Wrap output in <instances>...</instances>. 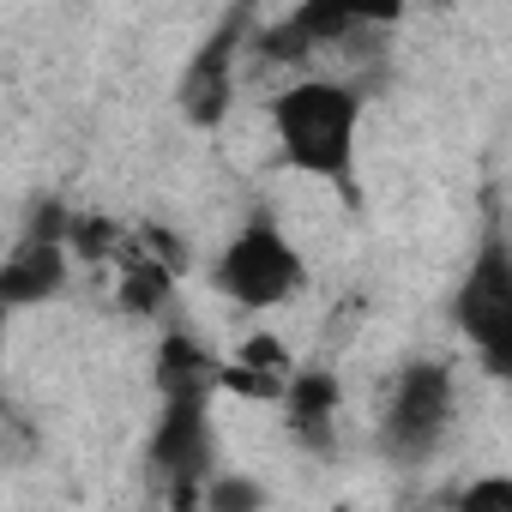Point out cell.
Listing matches in <instances>:
<instances>
[{
  "instance_id": "cell-6",
  "label": "cell",
  "mask_w": 512,
  "mask_h": 512,
  "mask_svg": "<svg viewBox=\"0 0 512 512\" xmlns=\"http://www.w3.org/2000/svg\"><path fill=\"white\" fill-rule=\"evenodd\" d=\"M253 7L260 0H229L223 19L205 31V43L187 55L181 79H175V109L193 127H223V115L235 109V79H241V49L260 37L253 31Z\"/></svg>"
},
{
  "instance_id": "cell-13",
  "label": "cell",
  "mask_w": 512,
  "mask_h": 512,
  "mask_svg": "<svg viewBox=\"0 0 512 512\" xmlns=\"http://www.w3.org/2000/svg\"><path fill=\"white\" fill-rule=\"evenodd\" d=\"M127 241H133V235H127L115 217H91V211H73V217H67V247H73V260H85V266L121 260Z\"/></svg>"
},
{
  "instance_id": "cell-12",
  "label": "cell",
  "mask_w": 512,
  "mask_h": 512,
  "mask_svg": "<svg viewBox=\"0 0 512 512\" xmlns=\"http://www.w3.org/2000/svg\"><path fill=\"white\" fill-rule=\"evenodd\" d=\"M223 392V362L193 338V332H169L157 344V392Z\"/></svg>"
},
{
  "instance_id": "cell-15",
  "label": "cell",
  "mask_w": 512,
  "mask_h": 512,
  "mask_svg": "<svg viewBox=\"0 0 512 512\" xmlns=\"http://www.w3.org/2000/svg\"><path fill=\"white\" fill-rule=\"evenodd\" d=\"M452 500H458L464 512H494V506H500V512H512V476H476V482H470V488H458Z\"/></svg>"
},
{
  "instance_id": "cell-1",
  "label": "cell",
  "mask_w": 512,
  "mask_h": 512,
  "mask_svg": "<svg viewBox=\"0 0 512 512\" xmlns=\"http://www.w3.org/2000/svg\"><path fill=\"white\" fill-rule=\"evenodd\" d=\"M272 133L290 169L332 181L350 205L362 199L356 187V157H362V91L350 79H296L272 97Z\"/></svg>"
},
{
  "instance_id": "cell-9",
  "label": "cell",
  "mask_w": 512,
  "mask_h": 512,
  "mask_svg": "<svg viewBox=\"0 0 512 512\" xmlns=\"http://www.w3.org/2000/svg\"><path fill=\"white\" fill-rule=\"evenodd\" d=\"M181 266H187V247H181L163 223L133 229L127 253L115 260V308H121L127 320H157V314L175 302Z\"/></svg>"
},
{
  "instance_id": "cell-8",
  "label": "cell",
  "mask_w": 512,
  "mask_h": 512,
  "mask_svg": "<svg viewBox=\"0 0 512 512\" xmlns=\"http://www.w3.org/2000/svg\"><path fill=\"white\" fill-rule=\"evenodd\" d=\"M410 0H296V13L253 37L266 61H308L326 43H344L350 31H386L404 19Z\"/></svg>"
},
{
  "instance_id": "cell-5",
  "label": "cell",
  "mask_w": 512,
  "mask_h": 512,
  "mask_svg": "<svg viewBox=\"0 0 512 512\" xmlns=\"http://www.w3.org/2000/svg\"><path fill=\"white\" fill-rule=\"evenodd\" d=\"M163 410L145 440V470L163 482L169 506H199L205 482L217 476V428H211V398L205 386L193 392H157Z\"/></svg>"
},
{
  "instance_id": "cell-14",
  "label": "cell",
  "mask_w": 512,
  "mask_h": 512,
  "mask_svg": "<svg viewBox=\"0 0 512 512\" xmlns=\"http://www.w3.org/2000/svg\"><path fill=\"white\" fill-rule=\"evenodd\" d=\"M199 506H211V512H253V506H266V488L253 482V476H211L205 482V500Z\"/></svg>"
},
{
  "instance_id": "cell-2",
  "label": "cell",
  "mask_w": 512,
  "mask_h": 512,
  "mask_svg": "<svg viewBox=\"0 0 512 512\" xmlns=\"http://www.w3.org/2000/svg\"><path fill=\"white\" fill-rule=\"evenodd\" d=\"M452 422H458V374L452 362L440 356H416L392 374L386 398H380V452L404 470L428 464L446 440H452Z\"/></svg>"
},
{
  "instance_id": "cell-7",
  "label": "cell",
  "mask_w": 512,
  "mask_h": 512,
  "mask_svg": "<svg viewBox=\"0 0 512 512\" xmlns=\"http://www.w3.org/2000/svg\"><path fill=\"white\" fill-rule=\"evenodd\" d=\"M67 205L61 199H43L31 211V223L19 229V241L7 247V260H0V302H7L13 314L19 308H43L67 290L73 278V247H67Z\"/></svg>"
},
{
  "instance_id": "cell-10",
  "label": "cell",
  "mask_w": 512,
  "mask_h": 512,
  "mask_svg": "<svg viewBox=\"0 0 512 512\" xmlns=\"http://www.w3.org/2000/svg\"><path fill=\"white\" fill-rule=\"evenodd\" d=\"M278 410H284V428H290V440L302 452H332L344 386H338L332 368H296L290 386H284V398H278Z\"/></svg>"
},
{
  "instance_id": "cell-11",
  "label": "cell",
  "mask_w": 512,
  "mask_h": 512,
  "mask_svg": "<svg viewBox=\"0 0 512 512\" xmlns=\"http://www.w3.org/2000/svg\"><path fill=\"white\" fill-rule=\"evenodd\" d=\"M290 374H296V362H290V350H284L278 338H247V344L235 350V362H223V392L278 404L284 386H290Z\"/></svg>"
},
{
  "instance_id": "cell-3",
  "label": "cell",
  "mask_w": 512,
  "mask_h": 512,
  "mask_svg": "<svg viewBox=\"0 0 512 512\" xmlns=\"http://www.w3.org/2000/svg\"><path fill=\"white\" fill-rule=\"evenodd\" d=\"M211 290L223 302H235V308L266 314V308H284L290 296L308 290V260H302V247L278 229L272 211H253V217H241V229L211 260Z\"/></svg>"
},
{
  "instance_id": "cell-4",
  "label": "cell",
  "mask_w": 512,
  "mask_h": 512,
  "mask_svg": "<svg viewBox=\"0 0 512 512\" xmlns=\"http://www.w3.org/2000/svg\"><path fill=\"white\" fill-rule=\"evenodd\" d=\"M452 326L464 332L482 374L512 386V241L500 229H488L482 247L470 253V266L452 290Z\"/></svg>"
}]
</instances>
